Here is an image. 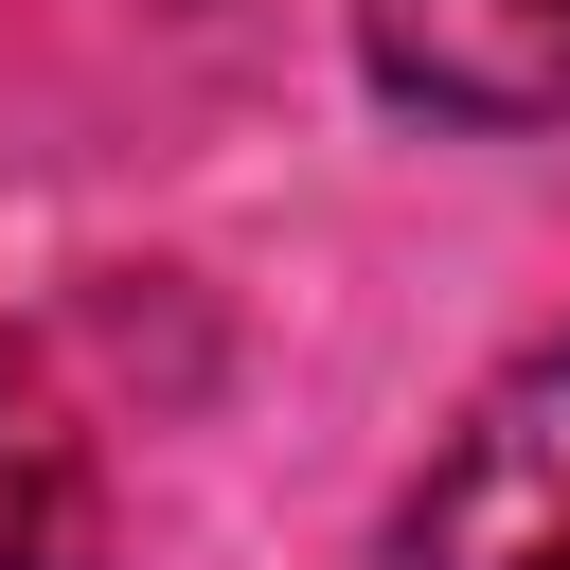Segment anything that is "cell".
<instances>
[{
	"label": "cell",
	"mask_w": 570,
	"mask_h": 570,
	"mask_svg": "<svg viewBox=\"0 0 570 570\" xmlns=\"http://www.w3.org/2000/svg\"><path fill=\"white\" fill-rule=\"evenodd\" d=\"M374 570H570V321L428 445V481L392 499Z\"/></svg>",
	"instance_id": "6da1fadb"
},
{
	"label": "cell",
	"mask_w": 570,
	"mask_h": 570,
	"mask_svg": "<svg viewBox=\"0 0 570 570\" xmlns=\"http://www.w3.org/2000/svg\"><path fill=\"white\" fill-rule=\"evenodd\" d=\"M0 570H89V499H71L53 428L18 410V374H0Z\"/></svg>",
	"instance_id": "3957f363"
},
{
	"label": "cell",
	"mask_w": 570,
	"mask_h": 570,
	"mask_svg": "<svg viewBox=\"0 0 570 570\" xmlns=\"http://www.w3.org/2000/svg\"><path fill=\"white\" fill-rule=\"evenodd\" d=\"M356 71L410 125L517 142V125H570V0H356Z\"/></svg>",
	"instance_id": "7a4b0ae2"
}]
</instances>
